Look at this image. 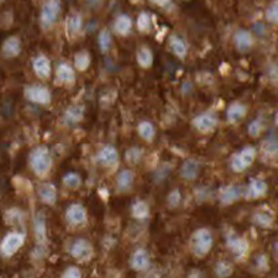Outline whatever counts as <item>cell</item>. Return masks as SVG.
I'll list each match as a JSON object with an SVG mask.
<instances>
[{
	"instance_id": "6da1fadb",
	"label": "cell",
	"mask_w": 278,
	"mask_h": 278,
	"mask_svg": "<svg viewBox=\"0 0 278 278\" xmlns=\"http://www.w3.org/2000/svg\"><path fill=\"white\" fill-rule=\"evenodd\" d=\"M29 160L31 169L39 177H45L52 167V156L46 146H39L33 149Z\"/></svg>"
},
{
	"instance_id": "7a4b0ae2",
	"label": "cell",
	"mask_w": 278,
	"mask_h": 278,
	"mask_svg": "<svg viewBox=\"0 0 278 278\" xmlns=\"http://www.w3.org/2000/svg\"><path fill=\"white\" fill-rule=\"evenodd\" d=\"M213 242H214V239H213V234L209 229H198L193 234L191 240V248L193 254L197 257L206 256L213 248Z\"/></svg>"
},
{
	"instance_id": "3957f363",
	"label": "cell",
	"mask_w": 278,
	"mask_h": 278,
	"mask_svg": "<svg viewBox=\"0 0 278 278\" xmlns=\"http://www.w3.org/2000/svg\"><path fill=\"white\" fill-rule=\"evenodd\" d=\"M255 158H256V150L252 146L244 147L241 151L237 152L230 161V167L234 172L240 173L245 171L248 167L254 163Z\"/></svg>"
},
{
	"instance_id": "277c9868",
	"label": "cell",
	"mask_w": 278,
	"mask_h": 278,
	"mask_svg": "<svg viewBox=\"0 0 278 278\" xmlns=\"http://www.w3.org/2000/svg\"><path fill=\"white\" fill-rule=\"evenodd\" d=\"M25 242V235L21 232H10L4 237L0 244V252L4 256L9 257L15 255Z\"/></svg>"
},
{
	"instance_id": "5b68a950",
	"label": "cell",
	"mask_w": 278,
	"mask_h": 278,
	"mask_svg": "<svg viewBox=\"0 0 278 278\" xmlns=\"http://www.w3.org/2000/svg\"><path fill=\"white\" fill-rule=\"evenodd\" d=\"M61 11V2L59 0H47L41 9V24L44 27H50L57 20Z\"/></svg>"
},
{
	"instance_id": "8992f818",
	"label": "cell",
	"mask_w": 278,
	"mask_h": 278,
	"mask_svg": "<svg viewBox=\"0 0 278 278\" xmlns=\"http://www.w3.org/2000/svg\"><path fill=\"white\" fill-rule=\"evenodd\" d=\"M71 255L78 261H88L93 256V246L86 239H77L72 242L70 249Z\"/></svg>"
},
{
	"instance_id": "52a82bcc",
	"label": "cell",
	"mask_w": 278,
	"mask_h": 278,
	"mask_svg": "<svg viewBox=\"0 0 278 278\" xmlns=\"http://www.w3.org/2000/svg\"><path fill=\"white\" fill-rule=\"evenodd\" d=\"M25 96H26L30 101H32V103L42 104V106L50 103L51 98H52L50 90L44 86L27 87L26 89H25Z\"/></svg>"
},
{
	"instance_id": "ba28073f",
	"label": "cell",
	"mask_w": 278,
	"mask_h": 278,
	"mask_svg": "<svg viewBox=\"0 0 278 278\" xmlns=\"http://www.w3.org/2000/svg\"><path fill=\"white\" fill-rule=\"evenodd\" d=\"M193 125L200 132L206 134V132H211L217 127L218 119L213 113H203V114L195 116L194 120H193Z\"/></svg>"
},
{
	"instance_id": "9c48e42d",
	"label": "cell",
	"mask_w": 278,
	"mask_h": 278,
	"mask_svg": "<svg viewBox=\"0 0 278 278\" xmlns=\"http://www.w3.org/2000/svg\"><path fill=\"white\" fill-rule=\"evenodd\" d=\"M66 219L71 225L82 226L87 223V212L81 204H72L66 212Z\"/></svg>"
},
{
	"instance_id": "30bf717a",
	"label": "cell",
	"mask_w": 278,
	"mask_h": 278,
	"mask_svg": "<svg viewBox=\"0 0 278 278\" xmlns=\"http://www.w3.org/2000/svg\"><path fill=\"white\" fill-rule=\"evenodd\" d=\"M226 246L230 249V251L237 257V259H242L249 251L248 241L235 234L229 235V236L226 237Z\"/></svg>"
},
{
	"instance_id": "8fae6325",
	"label": "cell",
	"mask_w": 278,
	"mask_h": 278,
	"mask_svg": "<svg viewBox=\"0 0 278 278\" xmlns=\"http://www.w3.org/2000/svg\"><path fill=\"white\" fill-rule=\"evenodd\" d=\"M267 193V183L262 180H252L248 188L245 189L244 197L249 200L257 199V198L263 197Z\"/></svg>"
},
{
	"instance_id": "7c38bea8",
	"label": "cell",
	"mask_w": 278,
	"mask_h": 278,
	"mask_svg": "<svg viewBox=\"0 0 278 278\" xmlns=\"http://www.w3.org/2000/svg\"><path fill=\"white\" fill-rule=\"evenodd\" d=\"M96 160L98 162L104 167H114L119 161V155L118 151L115 150V147L110 146H104L100 151L98 152V156H96Z\"/></svg>"
},
{
	"instance_id": "4fadbf2b",
	"label": "cell",
	"mask_w": 278,
	"mask_h": 278,
	"mask_svg": "<svg viewBox=\"0 0 278 278\" xmlns=\"http://www.w3.org/2000/svg\"><path fill=\"white\" fill-rule=\"evenodd\" d=\"M234 44L240 52H248L254 46V39L249 31L239 30L234 35Z\"/></svg>"
},
{
	"instance_id": "5bb4252c",
	"label": "cell",
	"mask_w": 278,
	"mask_h": 278,
	"mask_svg": "<svg viewBox=\"0 0 278 278\" xmlns=\"http://www.w3.org/2000/svg\"><path fill=\"white\" fill-rule=\"evenodd\" d=\"M150 266V255L145 249H137L131 256V267L135 271H146Z\"/></svg>"
},
{
	"instance_id": "9a60e30c",
	"label": "cell",
	"mask_w": 278,
	"mask_h": 278,
	"mask_svg": "<svg viewBox=\"0 0 278 278\" xmlns=\"http://www.w3.org/2000/svg\"><path fill=\"white\" fill-rule=\"evenodd\" d=\"M242 194L241 188L237 186H225L220 189L219 192V199L224 205H229V204L235 203Z\"/></svg>"
},
{
	"instance_id": "2e32d148",
	"label": "cell",
	"mask_w": 278,
	"mask_h": 278,
	"mask_svg": "<svg viewBox=\"0 0 278 278\" xmlns=\"http://www.w3.org/2000/svg\"><path fill=\"white\" fill-rule=\"evenodd\" d=\"M39 197L45 204L52 205L57 199V191L56 187L51 183H42L39 186Z\"/></svg>"
},
{
	"instance_id": "e0dca14e",
	"label": "cell",
	"mask_w": 278,
	"mask_h": 278,
	"mask_svg": "<svg viewBox=\"0 0 278 278\" xmlns=\"http://www.w3.org/2000/svg\"><path fill=\"white\" fill-rule=\"evenodd\" d=\"M20 51H21V44H20V40L16 36L8 38L3 44L2 52L7 58L16 57V56H19Z\"/></svg>"
},
{
	"instance_id": "ac0fdd59",
	"label": "cell",
	"mask_w": 278,
	"mask_h": 278,
	"mask_svg": "<svg viewBox=\"0 0 278 278\" xmlns=\"http://www.w3.org/2000/svg\"><path fill=\"white\" fill-rule=\"evenodd\" d=\"M33 71H35L36 76L41 79H46L50 77L51 75V64L50 61H48L47 57L45 56H38L35 59H33L32 63Z\"/></svg>"
},
{
	"instance_id": "d6986e66",
	"label": "cell",
	"mask_w": 278,
	"mask_h": 278,
	"mask_svg": "<svg viewBox=\"0 0 278 278\" xmlns=\"http://www.w3.org/2000/svg\"><path fill=\"white\" fill-rule=\"evenodd\" d=\"M199 175V163L193 158L184 161L181 167V176L187 181H194Z\"/></svg>"
},
{
	"instance_id": "ffe728a7",
	"label": "cell",
	"mask_w": 278,
	"mask_h": 278,
	"mask_svg": "<svg viewBox=\"0 0 278 278\" xmlns=\"http://www.w3.org/2000/svg\"><path fill=\"white\" fill-rule=\"evenodd\" d=\"M134 172L130 171V169H123L118 175V178H116V187L120 192H126L129 191L130 188L134 184Z\"/></svg>"
},
{
	"instance_id": "44dd1931",
	"label": "cell",
	"mask_w": 278,
	"mask_h": 278,
	"mask_svg": "<svg viewBox=\"0 0 278 278\" xmlns=\"http://www.w3.org/2000/svg\"><path fill=\"white\" fill-rule=\"evenodd\" d=\"M245 115L246 107L241 103H232L229 106L228 110H226V119L231 124L240 121L241 119L245 118Z\"/></svg>"
},
{
	"instance_id": "7402d4cb",
	"label": "cell",
	"mask_w": 278,
	"mask_h": 278,
	"mask_svg": "<svg viewBox=\"0 0 278 278\" xmlns=\"http://www.w3.org/2000/svg\"><path fill=\"white\" fill-rule=\"evenodd\" d=\"M254 221L256 225L261 226V228L267 229L273 224L274 215L269 209H261V211L255 213Z\"/></svg>"
},
{
	"instance_id": "603a6c76",
	"label": "cell",
	"mask_w": 278,
	"mask_h": 278,
	"mask_svg": "<svg viewBox=\"0 0 278 278\" xmlns=\"http://www.w3.org/2000/svg\"><path fill=\"white\" fill-rule=\"evenodd\" d=\"M131 27H132L131 18L127 15L118 16V19H116L114 22L115 32L119 33V35H121V36L129 35L130 31H131Z\"/></svg>"
},
{
	"instance_id": "cb8c5ba5",
	"label": "cell",
	"mask_w": 278,
	"mask_h": 278,
	"mask_svg": "<svg viewBox=\"0 0 278 278\" xmlns=\"http://www.w3.org/2000/svg\"><path fill=\"white\" fill-rule=\"evenodd\" d=\"M56 76H57L58 81L62 83H72L76 79V73L73 68L67 63H61L56 71Z\"/></svg>"
},
{
	"instance_id": "d4e9b609",
	"label": "cell",
	"mask_w": 278,
	"mask_h": 278,
	"mask_svg": "<svg viewBox=\"0 0 278 278\" xmlns=\"http://www.w3.org/2000/svg\"><path fill=\"white\" fill-rule=\"evenodd\" d=\"M84 115V107L79 106V104H75V106H71L64 113V119H66L67 123L75 124L81 121L83 119Z\"/></svg>"
},
{
	"instance_id": "484cf974",
	"label": "cell",
	"mask_w": 278,
	"mask_h": 278,
	"mask_svg": "<svg viewBox=\"0 0 278 278\" xmlns=\"http://www.w3.org/2000/svg\"><path fill=\"white\" fill-rule=\"evenodd\" d=\"M169 46H171L173 53L180 58H184L187 56V53H188V48H187L186 42L181 38H178V36H172L169 39Z\"/></svg>"
},
{
	"instance_id": "4316f807",
	"label": "cell",
	"mask_w": 278,
	"mask_h": 278,
	"mask_svg": "<svg viewBox=\"0 0 278 278\" xmlns=\"http://www.w3.org/2000/svg\"><path fill=\"white\" fill-rule=\"evenodd\" d=\"M137 131L138 135H140L145 141H147V143L154 140L156 136V129L154 124L150 123V121H141L137 126Z\"/></svg>"
},
{
	"instance_id": "83f0119b",
	"label": "cell",
	"mask_w": 278,
	"mask_h": 278,
	"mask_svg": "<svg viewBox=\"0 0 278 278\" xmlns=\"http://www.w3.org/2000/svg\"><path fill=\"white\" fill-rule=\"evenodd\" d=\"M82 16L79 14H72L70 18L67 19V31L71 36L78 35L79 31L82 30Z\"/></svg>"
},
{
	"instance_id": "f1b7e54d",
	"label": "cell",
	"mask_w": 278,
	"mask_h": 278,
	"mask_svg": "<svg viewBox=\"0 0 278 278\" xmlns=\"http://www.w3.org/2000/svg\"><path fill=\"white\" fill-rule=\"evenodd\" d=\"M132 215L136 218V219H147L150 215V208L149 205H147L146 201L144 200H137L136 203H134V205H132L131 208Z\"/></svg>"
},
{
	"instance_id": "f546056e",
	"label": "cell",
	"mask_w": 278,
	"mask_h": 278,
	"mask_svg": "<svg viewBox=\"0 0 278 278\" xmlns=\"http://www.w3.org/2000/svg\"><path fill=\"white\" fill-rule=\"evenodd\" d=\"M137 63L143 68H149L154 63V55L151 50L147 47H143L137 52Z\"/></svg>"
},
{
	"instance_id": "4dcf8cb0",
	"label": "cell",
	"mask_w": 278,
	"mask_h": 278,
	"mask_svg": "<svg viewBox=\"0 0 278 278\" xmlns=\"http://www.w3.org/2000/svg\"><path fill=\"white\" fill-rule=\"evenodd\" d=\"M215 273L219 278H228L232 273V266L228 261H219L215 266Z\"/></svg>"
},
{
	"instance_id": "1f68e13d",
	"label": "cell",
	"mask_w": 278,
	"mask_h": 278,
	"mask_svg": "<svg viewBox=\"0 0 278 278\" xmlns=\"http://www.w3.org/2000/svg\"><path fill=\"white\" fill-rule=\"evenodd\" d=\"M75 64L78 71H87L90 64V56L87 52H79L75 57Z\"/></svg>"
},
{
	"instance_id": "d6a6232c",
	"label": "cell",
	"mask_w": 278,
	"mask_h": 278,
	"mask_svg": "<svg viewBox=\"0 0 278 278\" xmlns=\"http://www.w3.org/2000/svg\"><path fill=\"white\" fill-rule=\"evenodd\" d=\"M81 177L75 172H70L67 173L66 176L63 177V184L67 187V188L71 189H76L81 186Z\"/></svg>"
},
{
	"instance_id": "836d02e7",
	"label": "cell",
	"mask_w": 278,
	"mask_h": 278,
	"mask_svg": "<svg viewBox=\"0 0 278 278\" xmlns=\"http://www.w3.org/2000/svg\"><path fill=\"white\" fill-rule=\"evenodd\" d=\"M263 154L269 156V157H274L278 155V141L276 138H268L262 146Z\"/></svg>"
},
{
	"instance_id": "e575fe53",
	"label": "cell",
	"mask_w": 278,
	"mask_h": 278,
	"mask_svg": "<svg viewBox=\"0 0 278 278\" xmlns=\"http://www.w3.org/2000/svg\"><path fill=\"white\" fill-rule=\"evenodd\" d=\"M35 232L40 241L45 240V237H46V226H45L44 217L41 214H39L35 219Z\"/></svg>"
},
{
	"instance_id": "d590c367",
	"label": "cell",
	"mask_w": 278,
	"mask_h": 278,
	"mask_svg": "<svg viewBox=\"0 0 278 278\" xmlns=\"http://www.w3.org/2000/svg\"><path fill=\"white\" fill-rule=\"evenodd\" d=\"M99 47H100L101 52H108L110 46H112V36L108 32V30L100 31L99 33Z\"/></svg>"
},
{
	"instance_id": "8d00e7d4",
	"label": "cell",
	"mask_w": 278,
	"mask_h": 278,
	"mask_svg": "<svg viewBox=\"0 0 278 278\" xmlns=\"http://www.w3.org/2000/svg\"><path fill=\"white\" fill-rule=\"evenodd\" d=\"M266 19L272 24L278 22V0H273L266 10Z\"/></svg>"
},
{
	"instance_id": "74e56055",
	"label": "cell",
	"mask_w": 278,
	"mask_h": 278,
	"mask_svg": "<svg viewBox=\"0 0 278 278\" xmlns=\"http://www.w3.org/2000/svg\"><path fill=\"white\" fill-rule=\"evenodd\" d=\"M137 27L141 32H147L151 29V18L147 13H141L137 18Z\"/></svg>"
},
{
	"instance_id": "f35d334b",
	"label": "cell",
	"mask_w": 278,
	"mask_h": 278,
	"mask_svg": "<svg viewBox=\"0 0 278 278\" xmlns=\"http://www.w3.org/2000/svg\"><path fill=\"white\" fill-rule=\"evenodd\" d=\"M262 120H260V119H256V120H252L251 123L249 124L248 127V132L250 136H252V137H256V136H259L261 134V131H262Z\"/></svg>"
},
{
	"instance_id": "ab89813d",
	"label": "cell",
	"mask_w": 278,
	"mask_h": 278,
	"mask_svg": "<svg viewBox=\"0 0 278 278\" xmlns=\"http://www.w3.org/2000/svg\"><path fill=\"white\" fill-rule=\"evenodd\" d=\"M141 156H143V151H141V149H137V147L129 149L126 152V161L129 163L135 164L141 160Z\"/></svg>"
},
{
	"instance_id": "60d3db41",
	"label": "cell",
	"mask_w": 278,
	"mask_h": 278,
	"mask_svg": "<svg viewBox=\"0 0 278 278\" xmlns=\"http://www.w3.org/2000/svg\"><path fill=\"white\" fill-rule=\"evenodd\" d=\"M181 200H182V194H181L178 189H173L168 194V197H167V203H168L171 208H176V206L180 205Z\"/></svg>"
},
{
	"instance_id": "b9f144b4",
	"label": "cell",
	"mask_w": 278,
	"mask_h": 278,
	"mask_svg": "<svg viewBox=\"0 0 278 278\" xmlns=\"http://www.w3.org/2000/svg\"><path fill=\"white\" fill-rule=\"evenodd\" d=\"M62 278H82L81 269L76 267V266H71V267H68L66 271L63 272Z\"/></svg>"
},
{
	"instance_id": "7bdbcfd3",
	"label": "cell",
	"mask_w": 278,
	"mask_h": 278,
	"mask_svg": "<svg viewBox=\"0 0 278 278\" xmlns=\"http://www.w3.org/2000/svg\"><path fill=\"white\" fill-rule=\"evenodd\" d=\"M152 3H154V4L156 5H158V7H167V5L169 4V3H171V0H151Z\"/></svg>"
},
{
	"instance_id": "ee69618b",
	"label": "cell",
	"mask_w": 278,
	"mask_h": 278,
	"mask_svg": "<svg viewBox=\"0 0 278 278\" xmlns=\"http://www.w3.org/2000/svg\"><path fill=\"white\" fill-rule=\"evenodd\" d=\"M188 278H201V274H200V272H198V271H193L191 274H189V277Z\"/></svg>"
},
{
	"instance_id": "f6af8a7d",
	"label": "cell",
	"mask_w": 278,
	"mask_h": 278,
	"mask_svg": "<svg viewBox=\"0 0 278 278\" xmlns=\"http://www.w3.org/2000/svg\"><path fill=\"white\" fill-rule=\"evenodd\" d=\"M101 0H89V4H98V3H100Z\"/></svg>"
},
{
	"instance_id": "bcb514c9",
	"label": "cell",
	"mask_w": 278,
	"mask_h": 278,
	"mask_svg": "<svg viewBox=\"0 0 278 278\" xmlns=\"http://www.w3.org/2000/svg\"><path fill=\"white\" fill-rule=\"evenodd\" d=\"M274 123H276V125L278 126V112L274 114Z\"/></svg>"
},
{
	"instance_id": "7dc6e473",
	"label": "cell",
	"mask_w": 278,
	"mask_h": 278,
	"mask_svg": "<svg viewBox=\"0 0 278 278\" xmlns=\"http://www.w3.org/2000/svg\"><path fill=\"white\" fill-rule=\"evenodd\" d=\"M274 250H276V252L278 254V242L274 244Z\"/></svg>"
},
{
	"instance_id": "c3c4849f",
	"label": "cell",
	"mask_w": 278,
	"mask_h": 278,
	"mask_svg": "<svg viewBox=\"0 0 278 278\" xmlns=\"http://www.w3.org/2000/svg\"><path fill=\"white\" fill-rule=\"evenodd\" d=\"M2 2H4V0H0V3H2Z\"/></svg>"
}]
</instances>
